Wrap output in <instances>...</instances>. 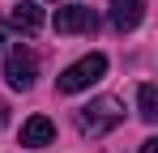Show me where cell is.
<instances>
[{
  "label": "cell",
  "mask_w": 158,
  "mask_h": 153,
  "mask_svg": "<svg viewBox=\"0 0 158 153\" xmlns=\"http://www.w3.org/2000/svg\"><path fill=\"white\" fill-rule=\"evenodd\" d=\"M34 76H39V55L30 47H13L4 55V81H9L13 89H30Z\"/></svg>",
  "instance_id": "cell-3"
},
{
  "label": "cell",
  "mask_w": 158,
  "mask_h": 153,
  "mask_svg": "<svg viewBox=\"0 0 158 153\" xmlns=\"http://www.w3.org/2000/svg\"><path fill=\"white\" fill-rule=\"evenodd\" d=\"M107 73V55L103 51H90V55H81L77 64H69L64 73L56 76V89L60 94H81V89H90L94 81H103Z\"/></svg>",
  "instance_id": "cell-2"
},
{
  "label": "cell",
  "mask_w": 158,
  "mask_h": 153,
  "mask_svg": "<svg viewBox=\"0 0 158 153\" xmlns=\"http://www.w3.org/2000/svg\"><path fill=\"white\" fill-rule=\"evenodd\" d=\"M52 140H56V124L47 119V115H34V119H26V124H22V145L43 149V145H52Z\"/></svg>",
  "instance_id": "cell-7"
},
{
  "label": "cell",
  "mask_w": 158,
  "mask_h": 153,
  "mask_svg": "<svg viewBox=\"0 0 158 153\" xmlns=\"http://www.w3.org/2000/svg\"><path fill=\"white\" fill-rule=\"evenodd\" d=\"M141 153H158V140H154V136H150V140L141 145Z\"/></svg>",
  "instance_id": "cell-9"
},
{
  "label": "cell",
  "mask_w": 158,
  "mask_h": 153,
  "mask_svg": "<svg viewBox=\"0 0 158 153\" xmlns=\"http://www.w3.org/2000/svg\"><path fill=\"white\" fill-rule=\"evenodd\" d=\"M107 22L115 26L120 34L137 30V26L145 22V0H111V9H107Z\"/></svg>",
  "instance_id": "cell-5"
},
{
  "label": "cell",
  "mask_w": 158,
  "mask_h": 153,
  "mask_svg": "<svg viewBox=\"0 0 158 153\" xmlns=\"http://www.w3.org/2000/svg\"><path fill=\"white\" fill-rule=\"evenodd\" d=\"M9 26H13L17 34H26V38H30V34L43 30V9H39L34 0H22V4L9 9Z\"/></svg>",
  "instance_id": "cell-6"
},
{
  "label": "cell",
  "mask_w": 158,
  "mask_h": 153,
  "mask_svg": "<svg viewBox=\"0 0 158 153\" xmlns=\"http://www.w3.org/2000/svg\"><path fill=\"white\" fill-rule=\"evenodd\" d=\"M137 106H141V119L154 124L158 119V85H141L137 89Z\"/></svg>",
  "instance_id": "cell-8"
},
{
  "label": "cell",
  "mask_w": 158,
  "mask_h": 153,
  "mask_svg": "<svg viewBox=\"0 0 158 153\" xmlns=\"http://www.w3.org/2000/svg\"><path fill=\"white\" fill-rule=\"evenodd\" d=\"M120 124H124V102L120 98H94V102H85V106L77 111V132L90 136V140L115 132Z\"/></svg>",
  "instance_id": "cell-1"
},
{
  "label": "cell",
  "mask_w": 158,
  "mask_h": 153,
  "mask_svg": "<svg viewBox=\"0 0 158 153\" xmlns=\"http://www.w3.org/2000/svg\"><path fill=\"white\" fill-rule=\"evenodd\" d=\"M94 26H98V17H94L90 4H64V9H56V34H90Z\"/></svg>",
  "instance_id": "cell-4"
},
{
  "label": "cell",
  "mask_w": 158,
  "mask_h": 153,
  "mask_svg": "<svg viewBox=\"0 0 158 153\" xmlns=\"http://www.w3.org/2000/svg\"><path fill=\"white\" fill-rule=\"evenodd\" d=\"M9 124V106H4V102H0V128Z\"/></svg>",
  "instance_id": "cell-10"
}]
</instances>
